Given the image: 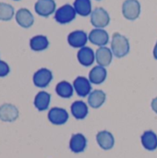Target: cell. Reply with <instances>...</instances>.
I'll use <instances>...</instances> for the list:
<instances>
[{"instance_id": "1", "label": "cell", "mask_w": 157, "mask_h": 158, "mask_svg": "<svg viewBox=\"0 0 157 158\" xmlns=\"http://www.w3.org/2000/svg\"><path fill=\"white\" fill-rule=\"evenodd\" d=\"M111 51L113 55L118 58H121L127 56L130 52V42L128 38L119 32H115L112 37Z\"/></svg>"}, {"instance_id": "2", "label": "cell", "mask_w": 157, "mask_h": 158, "mask_svg": "<svg viewBox=\"0 0 157 158\" xmlns=\"http://www.w3.org/2000/svg\"><path fill=\"white\" fill-rule=\"evenodd\" d=\"M76 11L74 6L69 4H66L60 6L55 13V19L59 24H67L71 22L76 18Z\"/></svg>"}, {"instance_id": "3", "label": "cell", "mask_w": 157, "mask_h": 158, "mask_svg": "<svg viewBox=\"0 0 157 158\" xmlns=\"http://www.w3.org/2000/svg\"><path fill=\"white\" fill-rule=\"evenodd\" d=\"M110 22V16L108 12L103 7H96L91 14V23L98 29L106 27Z\"/></svg>"}, {"instance_id": "4", "label": "cell", "mask_w": 157, "mask_h": 158, "mask_svg": "<svg viewBox=\"0 0 157 158\" xmlns=\"http://www.w3.org/2000/svg\"><path fill=\"white\" fill-rule=\"evenodd\" d=\"M123 16L130 20H135L141 14V4L138 0H125L122 5Z\"/></svg>"}, {"instance_id": "5", "label": "cell", "mask_w": 157, "mask_h": 158, "mask_svg": "<svg viewBox=\"0 0 157 158\" xmlns=\"http://www.w3.org/2000/svg\"><path fill=\"white\" fill-rule=\"evenodd\" d=\"M53 80V73L50 69L43 68L38 69L32 77L33 84L38 88L47 87Z\"/></svg>"}, {"instance_id": "6", "label": "cell", "mask_w": 157, "mask_h": 158, "mask_svg": "<svg viewBox=\"0 0 157 158\" xmlns=\"http://www.w3.org/2000/svg\"><path fill=\"white\" fill-rule=\"evenodd\" d=\"M48 119L53 125H64L68 120V113L65 108L53 107L48 112Z\"/></svg>"}, {"instance_id": "7", "label": "cell", "mask_w": 157, "mask_h": 158, "mask_svg": "<svg viewBox=\"0 0 157 158\" xmlns=\"http://www.w3.org/2000/svg\"><path fill=\"white\" fill-rule=\"evenodd\" d=\"M19 118V109L12 104L0 106V120L4 122H14Z\"/></svg>"}, {"instance_id": "8", "label": "cell", "mask_w": 157, "mask_h": 158, "mask_svg": "<svg viewBox=\"0 0 157 158\" xmlns=\"http://www.w3.org/2000/svg\"><path fill=\"white\" fill-rule=\"evenodd\" d=\"M73 87L80 97H86L92 92V84L89 79L79 76L73 81Z\"/></svg>"}, {"instance_id": "9", "label": "cell", "mask_w": 157, "mask_h": 158, "mask_svg": "<svg viewBox=\"0 0 157 158\" xmlns=\"http://www.w3.org/2000/svg\"><path fill=\"white\" fill-rule=\"evenodd\" d=\"M34 9L39 16L47 18L56 11V2L55 0H38Z\"/></svg>"}, {"instance_id": "10", "label": "cell", "mask_w": 157, "mask_h": 158, "mask_svg": "<svg viewBox=\"0 0 157 158\" xmlns=\"http://www.w3.org/2000/svg\"><path fill=\"white\" fill-rule=\"evenodd\" d=\"M88 35L84 31H74L68 36V43L74 48H82L88 42Z\"/></svg>"}, {"instance_id": "11", "label": "cell", "mask_w": 157, "mask_h": 158, "mask_svg": "<svg viewBox=\"0 0 157 158\" xmlns=\"http://www.w3.org/2000/svg\"><path fill=\"white\" fill-rule=\"evenodd\" d=\"M88 38L90 42L93 44L98 45V46H105L109 41V35L106 31L103 29L95 28L91 31V32L88 35Z\"/></svg>"}, {"instance_id": "12", "label": "cell", "mask_w": 157, "mask_h": 158, "mask_svg": "<svg viewBox=\"0 0 157 158\" xmlns=\"http://www.w3.org/2000/svg\"><path fill=\"white\" fill-rule=\"evenodd\" d=\"M96 142L103 150L108 151L114 147L115 138L111 132L107 131H101L96 135Z\"/></svg>"}, {"instance_id": "13", "label": "cell", "mask_w": 157, "mask_h": 158, "mask_svg": "<svg viewBox=\"0 0 157 158\" xmlns=\"http://www.w3.org/2000/svg\"><path fill=\"white\" fill-rule=\"evenodd\" d=\"M87 147V139L81 133H76L71 136L69 141V148L71 152L75 154H80L84 152Z\"/></svg>"}, {"instance_id": "14", "label": "cell", "mask_w": 157, "mask_h": 158, "mask_svg": "<svg viewBox=\"0 0 157 158\" xmlns=\"http://www.w3.org/2000/svg\"><path fill=\"white\" fill-rule=\"evenodd\" d=\"M16 21L22 28H30L34 22V18L31 12L27 8H20L16 13Z\"/></svg>"}, {"instance_id": "15", "label": "cell", "mask_w": 157, "mask_h": 158, "mask_svg": "<svg viewBox=\"0 0 157 158\" xmlns=\"http://www.w3.org/2000/svg\"><path fill=\"white\" fill-rule=\"evenodd\" d=\"M112 59H113V53L108 47L101 46L95 52V60L99 66L105 68L111 64Z\"/></svg>"}, {"instance_id": "16", "label": "cell", "mask_w": 157, "mask_h": 158, "mask_svg": "<svg viewBox=\"0 0 157 158\" xmlns=\"http://www.w3.org/2000/svg\"><path fill=\"white\" fill-rule=\"evenodd\" d=\"M77 57L81 65H82L83 67H90L95 60V54L92 48L84 46L79 50Z\"/></svg>"}, {"instance_id": "17", "label": "cell", "mask_w": 157, "mask_h": 158, "mask_svg": "<svg viewBox=\"0 0 157 158\" xmlns=\"http://www.w3.org/2000/svg\"><path fill=\"white\" fill-rule=\"evenodd\" d=\"M107 77V70L105 67L102 66H96L93 67L90 73H89V80L91 83L93 84H101L103 83Z\"/></svg>"}, {"instance_id": "18", "label": "cell", "mask_w": 157, "mask_h": 158, "mask_svg": "<svg viewBox=\"0 0 157 158\" xmlns=\"http://www.w3.org/2000/svg\"><path fill=\"white\" fill-rule=\"evenodd\" d=\"M106 100V94L102 90H94L88 95V104L93 108L101 107Z\"/></svg>"}, {"instance_id": "19", "label": "cell", "mask_w": 157, "mask_h": 158, "mask_svg": "<svg viewBox=\"0 0 157 158\" xmlns=\"http://www.w3.org/2000/svg\"><path fill=\"white\" fill-rule=\"evenodd\" d=\"M143 146L148 151H155L157 148V135L153 131H145L141 137Z\"/></svg>"}, {"instance_id": "20", "label": "cell", "mask_w": 157, "mask_h": 158, "mask_svg": "<svg viewBox=\"0 0 157 158\" xmlns=\"http://www.w3.org/2000/svg\"><path fill=\"white\" fill-rule=\"evenodd\" d=\"M51 95L47 92H39L34 98V106L38 111H45L50 105Z\"/></svg>"}, {"instance_id": "21", "label": "cell", "mask_w": 157, "mask_h": 158, "mask_svg": "<svg viewBox=\"0 0 157 158\" xmlns=\"http://www.w3.org/2000/svg\"><path fill=\"white\" fill-rule=\"evenodd\" d=\"M71 114L76 119H84L89 113L88 106L82 101H75L70 107Z\"/></svg>"}, {"instance_id": "22", "label": "cell", "mask_w": 157, "mask_h": 158, "mask_svg": "<svg viewBox=\"0 0 157 158\" xmlns=\"http://www.w3.org/2000/svg\"><path fill=\"white\" fill-rule=\"evenodd\" d=\"M49 46V41L44 35H36L30 40V47L35 52H41L47 49Z\"/></svg>"}, {"instance_id": "23", "label": "cell", "mask_w": 157, "mask_h": 158, "mask_svg": "<svg viewBox=\"0 0 157 158\" xmlns=\"http://www.w3.org/2000/svg\"><path fill=\"white\" fill-rule=\"evenodd\" d=\"M73 6L76 13L82 17H87L93 12L91 0H75Z\"/></svg>"}, {"instance_id": "24", "label": "cell", "mask_w": 157, "mask_h": 158, "mask_svg": "<svg viewBox=\"0 0 157 158\" xmlns=\"http://www.w3.org/2000/svg\"><path fill=\"white\" fill-rule=\"evenodd\" d=\"M56 92L62 98H70L74 93V87L67 81L58 82L56 86Z\"/></svg>"}, {"instance_id": "25", "label": "cell", "mask_w": 157, "mask_h": 158, "mask_svg": "<svg viewBox=\"0 0 157 158\" xmlns=\"http://www.w3.org/2000/svg\"><path fill=\"white\" fill-rule=\"evenodd\" d=\"M14 16V7L6 3L0 2V20L8 21Z\"/></svg>"}, {"instance_id": "26", "label": "cell", "mask_w": 157, "mask_h": 158, "mask_svg": "<svg viewBox=\"0 0 157 158\" xmlns=\"http://www.w3.org/2000/svg\"><path fill=\"white\" fill-rule=\"evenodd\" d=\"M10 71L9 66L3 60H0V78L6 77Z\"/></svg>"}, {"instance_id": "27", "label": "cell", "mask_w": 157, "mask_h": 158, "mask_svg": "<svg viewBox=\"0 0 157 158\" xmlns=\"http://www.w3.org/2000/svg\"><path fill=\"white\" fill-rule=\"evenodd\" d=\"M151 106H152V109L157 114V97L153 99V101L151 103Z\"/></svg>"}, {"instance_id": "28", "label": "cell", "mask_w": 157, "mask_h": 158, "mask_svg": "<svg viewBox=\"0 0 157 158\" xmlns=\"http://www.w3.org/2000/svg\"><path fill=\"white\" fill-rule=\"evenodd\" d=\"M154 57L157 60V42L156 44H155V48H154Z\"/></svg>"}, {"instance_id": "29", "label": "cell", "mask_w": 157, "mask_h": 158, "mask_svg": "<svg viewBox=\"0 0 157 158\" xmlns=\"http://www.w3.org/2000/svg\"><path fill=\"white\" fill-rule=\"evenodd\" d=\"M14 1H19V0H14Z\"/></svg>"}, {"instance_id": "30", "label": "cell", "mask_w": 157, "mask_h": 158, "mask_svg": "<svg viewBox=\"0 0 157 158\" xmlns=\"http://www.w3.org/2000/svg\"><path fill=\"white\" fill-rule=\"evenodd\" d=\"M97 1H101V0H97Z\"/></svg>"}]
</instances>
